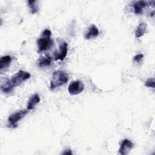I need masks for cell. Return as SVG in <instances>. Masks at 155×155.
<instances>
[{
  "instance_id": "8",
  "label": "cell",
  "mask_w": 155,
  "mask_h": 155,
  "mask_svg": "<svg viewBox=\"0 0 155 155\" xmlns=\"http://www.w3.org/2000/svg\"><path fill=\"white\" fill-rule=\"evenodd\" d=\"M15 86L13 85L12 82H11L10 79H4V80H1V91L5 93H10Z\"/></svg>"
},
{
  "instance_id": "12",
  "label": "cell",
  "mask_w": 155,
  "mask_h": 155,
  "mask_svg": "<svg viewBox=\"0 0 155 155\" xmlns=\"http://www.w3.org/2000/svg\"><path fill=\"white\" fill-rule=\"evenodd\" d=\"M40 97L36 93L33 94L29 99L27 105V108L28 110H33L35 107L40 102Z\"/></svg>"
},
{
  "instance_id": "11",
  "label": "cell",
  "mask_w": 155,
  "mask_h": 155,
  "mask_svg": "<svg viewBox=\"0 0 155 155\" xmlns=\"http://www.w3.org/2000/svg\"><path fill=\"white\" fill-rule=\"evenodd\" d=\"M99 34V31L98 28L94 25H91L88 27V30L85 33L84 38L86 39H90L97 37Z\"/></svg>"
},
{
  "instance_id": "15",
  "label": "cell",
  "mask_w": 155,
  "mask_h": 155,
  "mask_svg": "<svg viewBox=\"0 0 155 155\" xmlns=\"http://www.w3.org/2000/svg\"><path fill=\"white\" fill-rule=\"evenodd\" d=\"M27 4L28 6L30 9V12L31 14H35L38 12V11L39 10V6L37 1H28Z\"/></svg>"
},
{
  "instance_id": "9",
  "label": "cell",
  "mask_w": 155,
  "mask_h": 155,
  "mask_svg": "<svg viewBox=\"0 0 155 155\" xmlns=\"http://www.w3.org/2000/svg\"><path fill=\"white\" fill-rule=\"evenodd\" d=\"M150 1H138L134 4V12L135 14L141 15L143 13V9L149 5Z\"/></svg>"
},
{
  "instance_id": "13",
  "label": "cell",
  "mask_w": 155,
  "mask_h": 155,
  "mask_svg": "<svg viewBox=\"0 0 155 155\" xmlns=\"http://www.w3.org/2000/svg\"><path fill=\"white\" fill-rule=\"evenodd\" d=\"M52 59L49 56H44L41 57L38 62L37 65L39 67H49L51 64Z\"/></svg>"
},
{
  "instance_id": "2",
  "label": "cell",
  "mask_w": 155,
  "mask_h": 155,
  "mask_svg": "<svg viewBox=\"0 0 155 155\" xmlns=\"http://www.w3.org/2000/svg\"><path fill=\"white\" fill-rule=\"evenodd\" d=\"M68 80V74L62 70H57L53 73L50 87L53 90L66 84Z\"/></svg>"
},
{
  "instance_id": "4",
  "label": "cell",
  "mask_w": 155,
  "mask_h": 155,
  "mask_svg": "<svg viewBox=\"0 0 155 155\" xmlns=\"http://www.w3.org/2000/svg\"><path fill=\"white\" fill-rule=\"evenodd\" d=\"M31 76L30 73L23 70H19L12 76L11 82L15 87L19 85L24 81L28 79Z\"/></svg>"
},
{
  "instance_id": "3",
  "label": "cell",
  "mask_w": 155,
  "mask_h": 155,
  "mask_svg": "<svg viewBox=\"0 0 155 155\" xmlns=\"http://www.w3.org/2000/svg\"><path fill=\"white\" fill-rule=\"evenodd\" d=\"M28 110H22L10 114L8 117V125L12 128H16L18 126V122L28 114Z\"/></svg>"
},
{
  "instance_id": "6",
  "label": "cell",
  "mask_w": 155,
  "mask_h": 155,
  "mask_svg": "<svg viewBox=\"0 0 155 155\" xmlns=\"http://www.w3.org/2000/svg\"><path fill=\"white\" fill-rule=\"evenodd\" d=\"M68 52V45L65 41H62L59 44V51H56L54 53V60L63 61L67 56Z\"/></svg>"
},
{
  "instance_id": "7",
  "label": "cell",
  "mask_w": 155,
  "mask_h": 155,
  "mask_svg": "<svg viewBox=\"0 0 155 155\" xmlns=\"http://www.w3.org/2000/svg\"><path fill=\"white\" fill-rule=\"evenodd\" d=\"M133 143L128 139H124L120 143V148L119 149V153L122 155H126L133 148Z\"/></svg>"
},
{
  "instance_id": "5",
  "label": "cell",
  "mask_w": 155,
  "mask_h": 155,
  "mask_svg": "<svg viewBox=\"0 0 155 155\" xmlns=\"http://www.w3.org/2000/svg\"><path fill=\"white\" fill-rule=\"evenodd\" d=\"M84 89V85L81 81L71 82L68 87V93L71 95H77L82 92Z\"/></svg>"
},
{
  "instance_id": "1",
  "label": "cell",
  "mask_w": 155,
  "mask_h": 155,
  "mask_svg": "<svg viewBox=\"0 0 155 155\" xmlns=\"http://www.w3.org/2000/svg\"><path fill=\"white\" fill-rule=\"evenodd\" d=\"M51 32L48 29H45L42 31L40 38H39L36 41L38 49V51L39 53L44 51L51 47L53 41L51 39Z\"/></svg>"
},
{
  "instance_id": "16",
  "label": "cell",
  "mask_w": 155,
  "mask_h": 155,
  "mask_svg": "<svg viewBox=\"0 0 155 155\" xmlns=\"http://www.w3.org/2000/svg\"><path fill=\"white\" fill-rule=\"evenodd\" d=\"M145 85L149 88H154V78H149L145 82Z\"/></svg>"
},
{
  "instance_id": "10",
  "label": "cell",
  "mask_w": 155,
  "mask_h": 155,
  "mask_svg": "<svg viewBox=\"0 0 155 155\" xmlns=\"http://www.w3.org/2000/svg\"><path fill=\"white\" fill-rule=\"evenodd\" d=\"M12 58L9 55L2 56L0 59V71L1 73L5 71L10 65Z\"/></svg>"
},
{
  "instance_id": "17",
  "label": "cell",
  "mask_w": 155,
  "mask_h": 155,
  "mask_svg": "<svg viewBox=\"0 0 155 155\" xmlns=\"http://www.w3.org/2000/svg\"><path fill=\"white\" fill-rule=\"evenodd\" d=\"M143 54L142 53H139L133 57V60L134 62H140L143 59Z\"/></svg>"
},
{
  "instance_id": "18",
  "label": "cell",
  "mask_w": 155,
  "mask_h": 155,
  "mask_svg": "<svg viewBox=\"0 0 155 155\" xmlns=\"http://www.w3.org/2000/svg\"><path fill=\"white\" fill-rule=\"evenodd\" d=\"M62 154H72V152L70 149L65 150V151L64 152H62Z\"/></svg>"
},
{
  "instance_id": "14",
  "label": "cell",
  "mask_w": 155,
  "mask_h": 155,
  "mask_svg": "<svg viewBox=\"0 0 155 155\" xmlns=\"http://www.w3.org/2000/svg\"><path fill=\"white\" fill-rule=\"evenodd\" d=\"M147 24L145 23H140L137 26L136 31H135V36L137 38H139L144 35L147 30Z\"/></svg>"
}]
</instances>
